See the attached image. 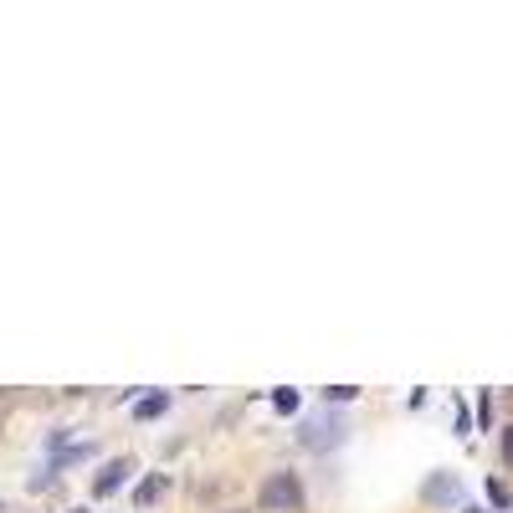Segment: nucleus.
Here are the masks:
<instances>
[{"mask_svg": "<svg viewBox=\"0 0 513 513\" xmlns=\"http://www.w3.org/2000/svg\"><path fill=\"white\" fill-rule=\"evenodd\" d=\"M256 503H262L267 513H293V508H303V482H298V472H273V478L262 482Z\"/></svg>", "mask_w": 513, "mask_h": 513, "instance_id": "nucleus-1", "label": "nucleus"}, {"mask_svg": "<svg viewBox=\"0 0 513 513\" xmlns=\"http://www.w3.org/2000/svg\"><path fill=\"white\" fill-rule=\"evenodd\" d=\"M128 472H134V462H128V457H113V462H103V472L93 478V498H108V493H118Z\"/></svg>", "mask_w": 513, "mask_h": 513, "instance_id": "nucleus-2", "label": "nucleus"}, {"mask_svg": "<svg viewBox=\"0 0 513 513\" xmlns=\"http://www.w3.org/2000/svg\"><path fill=\"white\" fill-rule=\"evenodd\" d=\"M164 488H170V478H164V472H149V478L139 482V493H134V503H139V508H149V503H154V498H160Z\"/></svg>", "mask_w": 513, "mask_h": 513, "instance_id": "nucleus-3", "label": "nucleus"}, {"mask_svg": "<svg viewBox=\"0 0 513 513\" xmlns=\"http://www.w3.org/2000/svg\"><path fill=\"white\" fill-rule=\"evenodd\" d=\"M164 406H170V396H164V390H154V396H145V401L134 406V421H154V416H164Z\"/></svg>", "mask_w": 513, "mask_h": 513, "instance_id": "nucleus-4", "label": "nucleus"}, {"mask_svg": "<svg viewBox=\"0 0 513 513\" xmlns=\"http://www.w3.org/2000/svg\"><path fill=\"white\" fill-rule=\"evenodd\" d=\"M273 406L283 411V416H293V411H298V390H288V385H277V390H273Z\"/></svg>", "mask_w": 513, "mask_h": 513, "instance_id": "nucleus-5", "label": "nucleus"}, {"mask_svg": "<svg viewBox=\"0 0 513 513\" xmlns=\"http://www.w3.org/2000/svg\"><path fill=\"white\" fill-rule=\"evenodd\" d=\"M452 493H457V482H452V478H432V482H426V498H432V503H442V498H452Z\"/></svg>", "mask_w": 513, "mask_h": 513, "instance_id": "nucleus-6", "label": "nucleus"}, {"mask_svg": "<svg viewBox=\"0 0 513 513\" xmlns=\"http://www.w3.org/2000/svg\"><path fill=\"white\" fill-rule=\"evenodd\" d=\"M488 498H493L498 508H508V488H503L498 478H488Z\"/></svg>", "mask_w": 513, "mask_h": 513, "instance_id": "nucleus-7", "label": "nucleus"}, {"mask_svg": "<svg viewBox=\"0 0 513 513\" xmlns=\"http://www.w3.org/2000/svg\"><path fill=\"white\" fill-rule=\"evenodd\" d=\"M323 396H329V401H354V396H359V390H354V385H329V390H323Z\"/></svg>", "mask_w": 513, "mask_h": 513, "instance_id": "nucleus-8", "label": "nucleus"}, {"mask_svg": "<svg viewBox=\"0 0 513 513\" xmlns=\"http://www.w3.org/2000/svg\"><path fill=\"white\" fill-rule=\"evenodd\" d=\"M498 452H503V462L513 467V426H503V436H498Z\"/></svg>", "mask_w": 513, "mask_h": 513, "instance_id": "nucleus-9", "label": "nucleus"}, {"mask_svg": "<svg viewBox=\"0 0 513 513\" xmlns=\"http://www.w3.org/2000/svg\"><path fill=\"white\" fill-rule=\"evenodd\" d=\"M72 513H88V508H72Z\"/></svg>", "mask_w": 513, "mask_h": 513, "instance_id": "nucleus-10", "label": "nucleus"}, {"mask_svg": "<svg viewBox=\"0 0 513 513\" xmlns=\"http://www.w3.org/2000/svg\"><path fill=\"white\" fill-rule=\"evenodd\" d=\"M462 513H467V508H462Z\"/></svg>", "mask_w": 513, "mask_h": 513, "instance_id": "nucleus-11", "label": "nucleus"}, {"mask_svg": "<svg viewBox=\"0 0 513 513\" xmlns=\"http://www.w3.org/2000/svg\"><path fill=\"white\" fill-rule=\"evenodd\" d=\"M237 513H241V508H237Z\"/></svg>", "mask_w": 513, "mask_h": 513, "instance_id": "nucleus-12", "label": "nucleus"}]
</instances>
